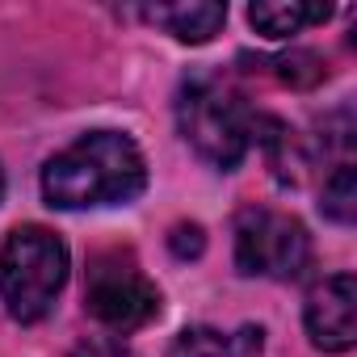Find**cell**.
<instances>
[{"label": "cell", "mask_w": 357, "mask_h": 357, "mask_svg": "<svg viewBox=\"0 0 357 357\" xmlns=\"http://www.w3.org/2000/svg\"><path fill=\"white\" fill-rule=\"evenodd\" d=\"M324 215L332 219V223H353L357 219V172H353V164H340L328 181H324Z\"/></svg>", "instance_id": "obj_10"}, {"label": "cell", "mask_w": 357, "mask_h": 357, "mask_svg": "<svg viewBox=\"0 0 357 357\" xmlns=\"http://www.w3.org/2000/svg\"><path fill=\"white\" fill-rule=\"evenodd\" d=\"M0 198H5V172H0Z\"/></svg>", "instance_id": "obj_14"}, {"label": "cell", "mask_w": 357, "mask_h": 357, "mask_svg": "<svg viewBox=\"0 0 357 357\" xmlns=\"http://www.w3.org/2000/svg\"><path fill=\"white\" fill-rule=\"evenodd\" d=\"M164 357H265V332L257 324H244L236 332L219 328H185L168 344Z\"/></svg>", "instance_id": "obj_7"}, {"label": "cell", "mask_w": 357, "mask_h": 357, "mask_svg": "<svg viewBox=\"0 0 357 357\" xmlns=\"http://www.w3.org/2000/svg\"><path fill=\"white\" fill-rule=\"evenodd\" d=\"M273 72H278L282 80H290V84H315V80L324 76V68H319V59H315L311 51H294V55L273 59Z\"/></svg>", "instance_id": "obj_11"}, {"label": "cell", "mask_w": 357, "mask_h": 357, "mask_svg": "<svg viewBox=\"0 0 357 357\" xmlns=\"http://www.w3.org/2000/svg\"><path fill=\"white\" fill-rule=\"evenodd\" d=\"M143 17L181 43H206L223 30L227 5H151V9H143Z\"/></svg>", "instance_id": "obj_8"}, {"label": "cell", "mask_w": 357, "mask_h": 357, "mask_svg": "<svg viewBox=\"0 0 357 357\" xmlns=\"http://www.w3.org/2000/svg\"><path fill=\"white\" fill-rule=\"evenodd\" d=\"M307 332L324 353H349L357 344V282L332 273L307 294Z\"/></svg>", "instance_id": "obj_6"}, {"label": "cell", "mask_w": 357, "mask_h": 357, "mask_svg": "<svg viewBox=\"0 0 357 357\" xmlns=\"http://www.w3.org/2000/svg\"><path fill=\"white\" fill-rule=\"evenodd\" d=\"M236 265L248 278L298 282L311 269V236L282 211L244 206L236 219Z\"/></svg>", "instance_id": "obj_5"}, {"label": "cell", "mask_w": 357, "mask_h": 357, "mask_svg": "<svg viewBox=\"0 0 357 357\" xmlns=\"http://www.w3.org/2000/svg\"><path fill=\"white\" fill-rule=\"evenodd\" d=\"M68 282V244L38 223H22L0 244V298L22 324L43 319Z\"/></svg>", "instance_id": "obj_3"}, {"label": "cell", "mask_w": 357, "mask_h": 357, "mask_svg": "<svg viewBox=\"0 0 357 357\" xmlns=\"http://www.w3.org/2000/svg\"><path fill=\"white\" fill-rule=\"evenodd\" d=\"M252 114L244 97L219 76H190L176 93V126L185 143L215 168L231 172L252 143Z\"/></svg>", "instance_id": "obj_2"}, {"label": "cell", "mask_w": 357, "mask_h": 357, "mask_svg": "<svg viewBox=\"0 0 357 357\" xmlns=\"http://www.w3.org/2000/svg\"><path fill=\"white\" fill-rule=\"evenodd\" d=\"M168 248L181 257V261H190V257H202L206 236H202V227H198V223H176V227H172V236H168Z\"/></svg>", "instance_id": "obj_12"}, {"label": "cell", "mask_w": 357, "mask_h": 357, "mask_svg": "<svg viewBox=\"0 0 357 357\" xmlns=\"http://www.w3.org/2000/svg\"><path fill=\"white\" fill-rule=\"evenodd\" d=\"M147 185V164L130 135L122 130H89L72 147L47 160L43 198L55 211H89V206H126Z\"/></svg>", "instance_id": "obj_1"}, {"label": "cell", "mask_w": 357, "mask_h": 357, "mask_svg": "<svg viewBox=\"0 0 357 357\" xmlns=\"http://www.w3.org/2000/svg\"><path fill=\"white\" fill-rule=\"evenodd\" d=\"M68 357H130V353L118 336H84V340L72 344Z\"/></svg>", "instance_id": "obj_13"}, {"label": "cell", "mask_w": 357, "mask_h": 357, "mask_svg": "<svg viewBox=\"0 0 357 357\" xmlns=\"http://www.w3.org/2000/svg\"><path fill=\"white\" fill-rule=\"evenodd\" d=\"M332 17V5H303V0H290V5H252L248 22L265 34V38H290L307 26H319Z\"/></svg>", "instance_id": "obj_9"}, {"label": "cell", "mask_w": 357, "mask_h": 357, "mask_svg": "<svg viewBox=\"0 0 357 357\" xmlns=\"http://www.w3.org/2000/svg\"><path fill=\"white\" fill-rule=\"evenodd\" d=\"M84 303L109 332H135L160 315V290L139 269L130 248H101L89 257Z\"/></svg>", "instance_id": "obj_4"}]
</instances>
